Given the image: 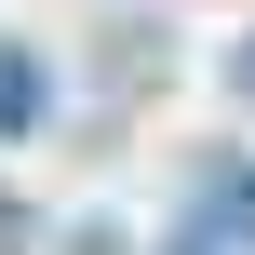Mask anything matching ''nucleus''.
Returning <instances> with one entry per match:
<instances>
[{"instance_id": "nucleus-3", "label": "nucleus", "mask_w": 255, "mask_h": 255, "mask_svg": "<svg viewBox=\"0 0 255 255\" xmlns=\"http://www.w3.org/2000/svg\"><path fill=\"white\" fill-rule=\"evenodd\" d=\"M229 94H242V108H255V40H242V54H229Z\"/></svg>"}, {"instance_id": "nucleus-2", "label": "nucleus", "mask_w": 255, "mask_h": 255, "mask_svg": "<svg viewBox=\"0 0 255 255\" xmlns=\"http://www.w3.org/2000/svg\"><path fill=\"white\" fill-rule=\"evenodd\" d=\"M0 134H54V67L27 40H0Z\"/></svg>"}, {"instance_id": "nucleus-1", "label": "nucleus", "mask_w": 255, "mask_h": 255, "mask_svg": "<svg viewBox=\"0 0 255 255\" xmlns=\"http://www.w3.org/2000/svg\"><path fill=\"white\" fill-rule=\"evenodd\" d=\"M175 255H255V161H202L188 175V242Z\"/></svg>"}]
</instances>
